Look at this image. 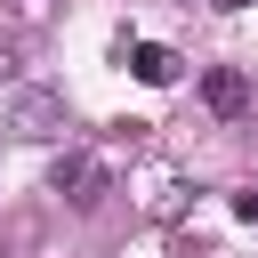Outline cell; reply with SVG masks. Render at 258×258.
<instances>
[{
	"mask_svg": "<svg viewBox=\"0 0 258 258\" xmlns=\"http://www.w3.org/2000/svg\"><path fill=\"white\" fill-rule=\"evenodd\" d=\"M0 129H16V137H32V145H48V137L64 129V105H56L48 89H8V105H0Z\"/></svg>",
	"mask_w": 258,
	"mask_h": 258,
	"instance_id": "cell-2",
	"label": "cell"
},
{
	"mask_svg": "<svg viewBox=\"0 0 258 258\" xmlns=\"http://www.w3.org/2000/svg\"><path fill=\"white\" fill-rule=\"evenodd\" d=\"M202 105H210L218 121H242V113H250V81H242V73H202Z\"/></svg>",
	"mask_w": 258,
	"mask_h": 258,
	"instance_id": "cell-3",
	"label": "cell"
},
{
	"mask_svg": "<svg viewBox=\"0 0 258 258\" xmlns=\"http://www.w3.org/2000/svg\"><path fill=\"white\" fill-rule=\"evenodd\" d=\"M129 73H137L145 89H169V81H177V48H161V40H137V48H129Z\"/></svg>",
	"mask_w": 258,
	"mask_h": 258,
	"instance_id": "cell-4",
	"label": "cell"
},
{
	"mask_svg": "<svg viewBox=\"0 0 258 258\" xmlns=\"http://www.w3.org/2000/svg\"><path fill=\"white\" fill-rule=\"evenodd\" d=\"M48 185L73 202V210H97L105 194H113V169H105V153H89V145H73V153H56V169H48Z\"/></svg>",
	"mask_w": 258,
	"mask_h": 258,
	"instance_id": "cell-1",
	"label": "cell"
}]
</instances>
